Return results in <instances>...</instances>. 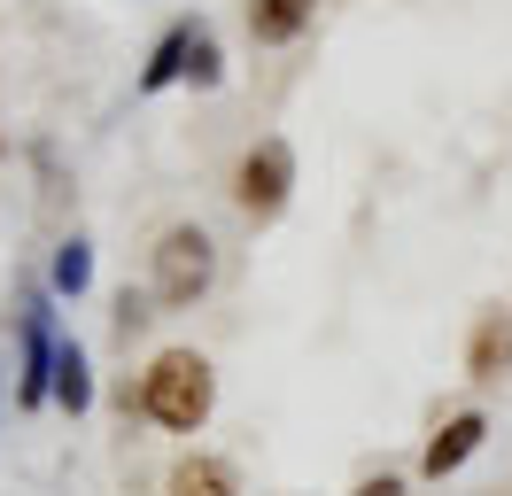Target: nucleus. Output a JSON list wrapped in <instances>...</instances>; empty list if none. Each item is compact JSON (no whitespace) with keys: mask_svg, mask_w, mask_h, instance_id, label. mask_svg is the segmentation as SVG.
<instances>
[{"mask_svg":"<svg viewBox=\"0 0 512 496\" xmlns=\"http://www.w3.org/2000/svg\"><path fill=\"white\" fill-rule=\"evenodd\" d=\"M210 403H218V380H210V357H194V349H163L140 372V411L171 434H194L210 419Z\"/></svg>","mask_w":512,"mask_h":496,"instance_id":"obj_1","label":"nucleus"},{"mask_svg":"<svg viewBox=\"0 0 512 496\" xmlns=\"http://www.w3.org/2000/svg\"><path fill=\"white\" fill-rule=\"evenodd\" d=\"M148 279H156V303H202L210 279H218V248L202 225H171L156 248H148Z\"/></svg>","mask_w":512,"mask_h":496,"instance_id":"obj_2","label":"nucleus"},{"mask_svg":"<svg viewBox=\"0 0 512 496\" xmlns=\"http://www.w3.org/2000/svg\"><path fill=\"white\" fill-rule=\"evenodd\" d=\"M288 194H295V148L280 132H264V140L241 155V171H233V202H241L249 225H264V217L288 210Z\"/></svg>","mask_w":512,"mask_h":496,"instance_id":"obj_3","label":"nucleus"},{"mask_svg":"<svg viewBox=\"0 0 512 496\" xmlns=\"http://www.w3.org/2000/svg\"><path fill=\"white\" fill-rule=\"evenodd\" d=\"M55 318H47V303L32 295V310H24V372H16V403L24 411H39V403L55 396Z\"/></svg>","mask_w":512,"mask_h":496,"instance_id":"obj_4","label":"nucleus"},{"mask_svg":"<svg viewBox=\"0 0 512 496\" xmlns=\"http://www.w3.org/2000/svg\"><path fill=\"white\" fill-rule=\"evenodd\" d=\"M481 442H489V419H481V411H458V419H443V434L427 442L419 473H427V481H450V473H458V465L474 458Z\"/></svg>","mask_w":512,"mask_h":496,"instance_id":"obj_5","label":"nucleus"},{"mask_svg":"<svg viewBox=\"0 0 512 496\" xmlns=\"http://www.w3.org/2000/svg\"><path fill=\"white\" fill-rule=\"evenodd\" d=\"M319 16V0H249V39L256 47H295Z\"/></svg>","mask_w":512,"mask_h":496,"instance_id":"obj_6","label":"nucleus"},{"mask_svg":"<svg viewBox=\"0 0 512 496\" xmlns=\"http://www.w3.org/2000/svg\"><path fill=\"white\" fill-rule=\"evenodd\" d=\"M194 31H202V24H171V31H163L156 55H148V70L132 78V93H163V86H179V78H187V55H194Z\"/></svg>","mask_w":512,"mask_h":496,"instance_id":"obj_7","label":"nucleus"},{"mask_svg":"<svg viewBox=\"0 0 512 496\" xmlns=\"http://www.w3.org/2000/svg\"><path fill=\"white\" fill-rule=\"evenodd\" d=\"M505 365H512V318L505 310H481L474 341H466V372H474V380H497Z\"/></svg>","mask_w":512,"mask_h":496,"instance_id":"obj_8","label":"nucleus"},{"mask_svg":"<svg viewBox=\"0 0 512 496\" xmlns=\"http://www.w3.org/2000/svg\"><path fill=\"white\" fill-rule=\"evenodd\" d=\"M171 496H241V489H233V465L225 458H202V450H194V458L171 465Z\"/></svg>","mask_w":512,"mask_h":496,"instance_id":"obj_9","label":"nucleus"},{"mask_svg":"<svg viewBox=\"0 0 512 496\" xmlns=\"http://www.w3.org/2000/svg\"><path fill=\"white\" fill-rule=\"evenodd\" d=\"M55 403H63V411H86V403H94V372H86V349H78V341L55 349Z\"/></svg>","mask_w":512,"mask_h":496,"instance_id":"obj_10","label":"nucleus"},{"mask_svg":"<svg viewBox=\"0 0 512 496\" xmlns=\"http://www.w3.org/2000/svg\"><path fill=\"white\" fill-rule=\"evenodd\" d=\"M47 287H55V295H86V287H94V248L78 241V233L55 248V264H47Z\"/></svg>","mask_w":512,"mask_h":496,"instance_id":"obj_11","label":"nucleus"},{"mask_svg":"<svg viewBox=\"0 0 512 496\" xmlns=\"http://www.w3.org/2000/svg\"><path fill=\"white\" fill-rule=\"evenodd\" d=\"M218 78H225V55H218V39H210V24H202V31H194V55H187V86L210 93Z\"/></svg>","mask_w":512,"mask_h":496,"instance_id":"obj_12","label":"nucleus"},{"mask_svg":"<svg viewBox=\"0 0 512 496\" xmlns=\"http://www.w3.org/2000/svg\"><path fill=\"white\" fill-rule=\"evenodd\" d=\"M357 496H404V481H396V473H373V481H357Z\"/></svg>","mask_w":512,"mask_h":496,"instance_id":"obj_13","label":"nucleus"},{"mask_svg":"<svg viewBox=\"0 0 512 496\" xmlns=\"http://www.w3.org/2000/svg\"><path fill=\"white\" fill-rule=\"evenodd\" d=\"M0 155H8V132H0Z\"/></svg>","mask_w":512,"mask_h":496,"instance_id":"obj_14","label":"nucleus"}]
</instances>
